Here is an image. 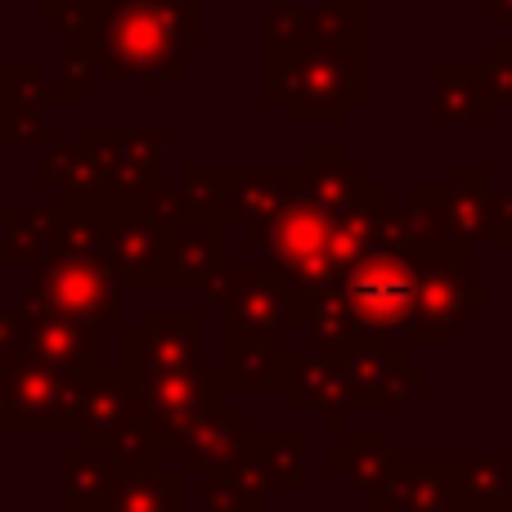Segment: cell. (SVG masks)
I'll list each match as a JSON object with an SVG mask.
<instances>
[{"label":"cell","mask_w":512,"mask_h":512,"mask_svg":"<svg viewBox=\"0 0 512 512\" xmlns=\"http://www.w3.org/2000/svg\"><path fill=\"white\" fill-rule=\"evenodd\" d=\"M95 373L54 369L18 355L0 382V432H68L81 427Z\"/></svg>","instance_id":"1"},{"label":"cell","mask_w":512,"mask_h":512,"mask_svg":"<svg viewBox=\"0 0 512 512\" xmlns=\"http://www.w3.org/2000/svg\"><path fill=\"white\" fill-rule=\"evenodd\" d=\"M324 355L337 364V373H342L351 409H391L427 387V373L414 369L400 346L355 342V346H333V351H324Z\"/></svg>","instance_id":"2"},{"label":"cell","mask_w":512,"mask_h":512,"mask_svg":"<svg viewBox=\"0 0 512 512\" xmlns=\"http://www.w3.org/2000/svg\"><path fill=\"white\" fill-rule=\"evenodd\" d=\"M203 369V315L198 310H153L140 333L126 337V369L135 382Z\"/></svg>","instance_id":"3"},{"label":"cell","mask_w":512,"mask_h":512,"mask_svg":"<svg viewBox=\"0 0 512 512\" xmlns=\"http://www.w3.org/2000/svg\"><path fill=\"white\" fill-rule=\"evenodd\" d=\"M225 378L207 369H189V373H167V378L144 382V400H149V427L162 436V445L189 436L198 423H207L212 414L225 409Z\"/></svg>","instance_id":"4"},{"label":"cell","mask_w":512,"mask_h":512,"mask_svg":"<svg viewBox=\"0 0 512 512\" xmlns=\"http://www.w3.org/2000/svg\"><path fill=\"white\" fill-rule=\"evenodd\" d=\"M454 454L459 450H409L373 495L369 512H450L454 508Z\"/></svg>","instance_id":"5"},{"label":"cell","mask_w":512,"mask_h":512,"mask_svg":"<svg viewBox=\"0 0 512 512\" xmlns=\"http://www.w3.org/2000/svg\"><path fill=\"white\" fill-rule=\"evenodd\" d=\"M221 297H225V337H248V333L283 337L288 328H301V297L274 270L230 274V288Z\"/></svg>","instance_id":"6"},{"label":"cell","mask_w":512,"mask_h":512,"mask_svg":"<svg viewBox=\"0 0 512 512\" xmlns=\"http://www.w3.org/2000/svg\"><path fill=\"white\" fill-rule=\"evenodd\" d=\"M149 423V400H144V382H135L131 373H108L99 369L90 382L86 414H81V445L86 450H108L126 432Z\"/></svg>","instance_id":"7"},{"label":"cell","mask_w":512,"mask_h":512,"mask_svg":"<svg viewBox=\"0 0 512 512\" xmlns=\"http://www.w3.org/2000/svg\"><path fill=\"white\" fill-rule=\"evenodd\" d=\"M283 405L297 414H319L333 432L351 427V396L337 373V364L324 351H292L288 373H283Z\"/></svg>","instance_id":"8"},{"label":"cell","mask_w":512,"mask_h":512,"mask_svg":"<svg viewBox=\"0 0 512 512\" xmlns=\"http://www.w3.org/2000/svg\"><path fill=\"white\" fill-rule=\"evenodd\" d=\"M292 81H297L292 104H301L292 117H306V122H333L351 108V99H360V68H355V59H346L337 50L297 59Z\"/></svg>","instance_id":"9"},{"label":"cell","mask_w":512,"mask_h":512,"mask_svg":"<svg viewBox=\"0 0 512 512\" xmlns=\"http://www.w3.org/2000/svg\"><path fill=\"white\" fill-rule=\"evenodd\" d=\"M27 310H54L63 319H77L90 328H117V292L99 265H63L50 274L45 292L36 297V306L27 301Z\"/></svg>","instance_id":"10"},{"label":"cell","mask_w":512,"mask_h":512,"mask_svg":"<svg viewBox=\"0 0 512 512\" xmlns=\"http://www.w3.org/2000/svg\"><path fill=\"white\" fill-rule=\"evenodd\" d=\"M243 463L261 477L265 495H306L310 486V436L301 427H265V432H248L243 441Z\"/></svg>","instance_id":"11"},{"label":"cell","mask_w":512,"mask_h":512,"mask_svg":"<svg viewBox=\"0 0 512 512\" xmlns=\"http://www.w3.org/2000/svg\"><path fill=\"white\" fill-rule=\"evenodd\" d=\"M324 468L342 481L351 495H373L396 468V450L382 427H346V441L328 450Z\"/></svg>","instance_id":"12"},{"label":"cell","mask_w":512,"mask_h":512,"mask_svg":"<svg viewBox=\"0 0 512 512\" xmlns=\"http://www.w3.org/2000/svg\"><path fill=\"white\" fill-rule=\"evenodd\" d=\"M454 508L459 512H512V454H454Z\"/></svg>","instance_id":"13"},{"label":"cell","mask_w":512,"mask_h":512,"mask_svg":"<svg viewBox=\"0 0 512 512\" xmlns=\"http://www.w3.org/2000/svg\"><path fill=\"white\" fill-rule=\"evenodd\" d=\"M248 418L239 414V409H221V414H212L207 423H198L189 436H180L176 445H171V459H176V468L194 472V477H203V472L212 468H225V463H234L243 454V441H248Z\"/></svg>","instance_id":"14"},{"label":"cell","mask_w":512,"mask_h":512,"mask_svg":"<svg viewBox=\"0 0 512 512\" xmlns=\"http://www.w3.org/2000/svg\"><path fill=\"white\" fill-rule=\"evenodd\" d=\"M117 477V459L108 450H86L72 445L59 454V512H99L104 499L113 495Z\"/></svg>","instance_id":"15"},{"label":"cell","mask_w":512,"mask_h":512,"mask_svg":"<svg viewBox=\"0 0 512 512\" xmlns=\"http://www.w3.org/2000/svg\"><path fill=\"white\" fill-rule=\"evenodd\" d=\"M288 342L274 333H248V337H225V387H283L288 373Z\"/></svg>","instance_id":"16"},{"label":"cell","mask_w":512,"mask_h":512,"mask_svg":"<svg viewBox=\"0 0 512 512\" xmlns=\"http://www.w3.org/2000/svg\"><path fill=\"white\" fill-rule=\"evenodd\" d=\"M99 512H185V472L171 463L158 472H122Z\"/></svg>","instance_id":"17"},{"label":"cell","mask_w":512,"mask_h":512,"mask_svg":"<svg viewBox=\"0 0 512 512\" xmlns=\"http://www.w3.org/2000/svg\"><path fill=\"white\" fill-rule=\"evenodd\" d=\"M265 499L261 477L243 459L203 472V512H261Z\"/></svg>","instance_id":"18"},{"label":"cell","mask_w":512,"mask_h":512,"mask_svg":"<svg viewBox=\"0 0 512 512\" xmlns=\"http://www.w3.org/2000/svg\"><path fill=\"white\" fill-rule=\"evenodd\" d=\"M436 99H441L436 117H445V122H486L490 117L486 77L477 68H468V63L436 72Z\"/></svg>","instance_id":"19"},{"label":"cell","mask_w":512,"mask_h":512,"mask_svg":"<svg viewBox=\"0 0 512 512\" xmlns=\"http://www.w3.org/2000/svg\"><path fill=\"white\" fill-rule=\"evenodd\" d=\"M18 360V328H14V315H0V382H5L9 364Z\"/></svg>","instance_id":"20"},{"label":"cell","mask_w":512,"mask_h":512,"mask_svg":"<svg viewBox=\"0 0 512 512\" xmlns=\"http://www.w3.org/2000/svg\"><path fill=\"white\" fill-rule=\"evenodd\" d=\"M508 450H512V382H508Z\"/></svg>","instance_id":"21"},{"label":"cell","mask_w":512,"mask_h":512,"mask_svg":"<svg viewBox=\"0 0 512 512\" xmlns=\"http://www.w3.org/2000/svg\"><path fill=\"white\" fill-rule=\"evenodd\" d=\"M450 512H459V508H450Z\"/></svg>","instance_id":"22"}]
</instances>
